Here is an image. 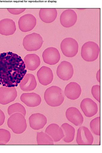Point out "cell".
Returning a JSON list of instances; mask_svg holds the SVG:
<instances>
[{
  "instance_id": "22",
  "label": "cell",
  "mask_w": 102,
  "mask_h": 153,
  "mask_svg": "<svg viewBox=\"0 0 102 153\" xmlns=\"http://www.w3.org/2000/svg\"><path fill=\"white\" fill-rule=\"evenodd\" d=\"M57 15V11L55 8H41L39 13L41 20L47 23L54 22L56 20Z\"/></svg>"
},
{
  "instance_id": "7",
  "label": "cell",
  "mask_w": 102,
  "mask_h": 153,
  "mask_svg": "<svg viewBox=\"0 0 102 153\" xmlns=\"http://www.w3.org/2000/svg\"><path fill=\"white\" fill-rule=\"evenodd\" d=\"M57 74L60 79L67 81L71 79L74 74V69L70 62L63 61L58 66Z\"/></svg>"
},
{
  "instance_id": "29",
  "label": "cell",
  "mask_w": 102,
  "mask_h": 153,
  "mask_svg": "<svg viewBox=\"0 0 102 153\" xmlns=\"http://www.w3.org/2000/svg\"><path fill=\"white\" fill-rule=\"evenodd\" d=\"M91 93L94 97L100 103V86L98 85H94L92 88Z\"/></svg>"
},
{
  "instance_id": "21",
  "label": "cell",
  "mask_w": 102,
  "mask_h": 153,
  "mask_svg": "<svg viewBox=\"0 0 102 153\" xmlns=\"http://www.w3.org/2000/svg\"><path fill=\"white\" fill-rule=\"evenodd\" d=\"M45 132L54 142L60 141L64 136L61 128L56 123H52L48 126L46 129Z\"/></svg>"
},
{
  "instance_id": "23",
  "label": "cell",
  "mask_w": 102,
  "mask_h": 153,
  "mask_svg": "<svg viewBox=\"0 0 102 153\" xmlns=\"http://www.w3.org/2000/svg\"><path fill=\"white\" fill-rule=\"evenodd\" d=\"M26 68L30 71L36 70L41 64L40 57L35 54H28L24 58Z\"/></svg>"
},
{
  "instance_id": "15",
  "label": "cell",
  "mask_w": 102,
  "mask_h": 153,
  "mask_svg": "<svg viewBox=\"0 0 102 153\" xmlns=\"http://www.w3.org/2000/svg\"><path fill=\"white\" fill-rule=\"evenodd\" d=\"M37 76L40 83L44 85L50 84L53 79V74L52 70L46 66L41 67L37 71Z\"/></svg>"
},
{
  "instance_id": "31",
  "label": "cell",
  "mask_w": 102,
  "mask_h": 153,
  "mask_svg": "<svg viewBox=\"0 0 102 153\" xmlns=\"http://www.w3.org/2000/svg\"><path fill=\"white\" fill-rule=\"evenodd\" d=\"M5 116L4 112L0 109V126L3 125L5 121Z\"/></svg>"
},
{
  "instance_id": "12",
  "label": "cell",
  "mask_w": 102,
  "mask_h": 153,
  "mask_svg": "<svg viewBox=\"0 0 102 153\" xmlns=\"http://www.w3.org/2000/svg\"><path fill=\"white\" fill-rule=\"evenodd\" d=\"M80 106L82 111L87 117H91L94 116L98 111V105L89 98H86L83 100Z\"/></svg>"
},
{
  "instance_id": "9",
  "label": "cell",
  "mask_w": 102,
  "mask_h": 153,
  "mask_svg": "<svg viewBox=\"0 0 102 153\" xmlns=\"http://www.w3.org/2000/svg\"><path fill=\"white\" fill-rule=\"evenodd\" d=\"M36 24V18L31 14H27L22 16L18 21L19 28L24 32L32 30L35 27Z\"/></svg>"
},
{
  "instance_id": "26",
  "label": "cell",
  "mask_w": 102,
  "mask_h": 153,
  "mask_svg": "<svg viewBox=\"0 0 102 153\" xmlns=\"http://www.w3.org/2000/svg\"><path fill=\"white\" fill-rule=\"evenodd\" d=\"M7 112L9 116L16 113L22 114L25 117L26 114V110L21 104L19 103H14L10 106L8 108Z\"/></svg>"
},
{
  "instance_id": "17",
  "label": "cell",
  "mask_w": 102,
  "mask_h": 153,
  "mask_svg": "<svg viewBox=\"0 0 102 153\" xmlns=\"http://www.w3.org/2000/svg\"><path fill=\"white\" fill-rule=\"evenodd\" d=\"M16 30V23L10 19H4L0 21V33L8 36L14 34Z\"/></svg>"
},
{
  "instance_id": "16",
  "label": "cell",
  "mask_w": 102,
  "mask_h": 153,
  "mask_svg": "<svg viewBox=\"0 0 102 153\" xmlns=\"http://www.w3.org/2000/svg\"><path fill=\"white\" fill-rule=\"evenodd\" d=\"M47 121L46 117L40 113L33 114L29 118L31 127L35 130L42 128L46 125Z\"/></svg>"
},
{
  "instance_id": "25",
  "label": "cell",
  "mask_w": 102,
  "mask_h": 153,
  "mask_svg": "<svg viewBox=\"0 0 102 153\" xmlns=\"http://www.w3.org/2000/svg\"><path fill=\"white\" fill-rule=\"evenodd\" d=\"M37 142L38 145H53L54 141L47 134L42 131L37 133Z\"/></svg>"
},
{
  "instance_id": "2",
  "label": "cell",
  "mask_w": 102,
  "mask_h": 153,
  "mask_svg": "<svg viewBox=\"0 0 102 153\" xmlns=\"http://www.w3.org/2000/svg\"><path fill=\"white\" fill-rule=\"evenodd\" d=\"M46 103L52 107L60 106L64 102L65 96L62 90L57 86H52L47 88L44 94Z\"/></svg>"
},
{
  "instance_id": "27",
  "label": "cell",
  "mask_w": 102,
  "mask_h": 153,
  "mask_svg": "<svg viewBox=\"0 0 102 153\" xmlns=\"http://www.w3.org/2000/svg\"><path fill=\"white\" fill-rule=\"evenodd\" d=\"M100 117L95 118L92 120L90 123V127L91 130L95 134L100 136Z\"/></svg>"
},
{
  "instance_id": "10",
  "label": "cell",
  "mask_w": 102,
  "mask_h": 153,
  "mask_svg": "<svg viewBox=\"0 0 102 153\" xmlns=\"http://www.w3.org/2000/svg\"><path fill=\"white\" fill-rule=\"evenodd\" d=\"M17 96V91L15 88H0V104L6 105L14 101Z\"/></svg>"
},
{
  "instance_id": "30",
  "label": "cell",
  "mask_w": 102,
  "mask_h": 153,
  "mask_svg": "<svg viewBox=\"0 0 102 153\" xmlns=\"http://www.w3.org/2000/svg\"><path fill=\"white\" fill-rule=\"evenodd\" d=\"M8 11L11 14L14 15H18L26 10L25 8H8Z\"/></svg>"
},
{
  "instance_id": "28",
  "label": "cell",
  "mask_w": 102,
  "mask_h": 153,
  "mask_svg": "<svg viewBox=\"0 0 102 153\" xmlns=\"http://www.w3.org/2000/svg\"><path fill=\"white\" fill-rule=\"evenodd\" d=\"M11 134L5 129H0V145H6L10 140Z\"/></svg>"
},
{
  "instance_id": "4",
  "label": "cell",
  "mask_w": 102,
  "mask_h": 153,
  "mask_svg": "<svg viewBox=\"0 0 102 153\" xmlns=\"http://www.w3.org/2000/svg\"><path fill=\"white\" fill-rule=\"evenodd\" d=\"M100 48L95 42L89 41L85 43L82 47L81 56L87 62H93L98 58Z\"/></svg>"
},
{
  "instance_id": "8",
  "label": "cell",
  "mask_w": 102,
  "mask_h": 153,
  "mask_svg": "<svg viewBox=\"0 0 102 153\" xmlns=\"http://www.w3.org/2000/svg\"><path fill=\"white\" fill-rule=\"evenodd\" d=\"M94 138L88 128L85 126L79 128L77 130L76 142L81 145H89L93 144Z\"/></svg>"
},
{
  "instance_id": "6",
  "label": "cell",
  "mask_w": 102,
  "mask_h": 153,
  "mask_svg": "<svg viewBox=\"0 0 102 153\" xmlns=\"http://www.w3.org/2000/svg\"><path fill=\"white\" fill-rule=\"evenodd\" d=\"M60 47L63 54L67 57H72L78 52L79 45L74 38H66L62 41Z\"/></svg>"
},
{
  "instance_id": "3",
  "label": "cell",
  "mask_w": 102,
  "mask_h": 153,
  "mask_svg": "<svg viewBox=\"0 0 102 153\" xmlns=\"http://www.w3.org/2000/svg\"><path fill=\"white\" fill-rule=\"evenodd\" d=\"M8 127L13 133L21 134L25 131L27 128L26 120L23 115L20 113H14L10 116L7 121Z\"/></svg>"
},
{
  "instance_id": "1",
  "label": "cell",
  "mask_w": 102,
  "mask_h": 153,
  "mask_svg": "<svg viewBox=\"0 0 102 153\" xmlns=\"http://www.w3.org/2000/svg\"><path fill=\"white\" fill-rule=\"evenodd\" d=\"M26 65L21 57L11 52L0 54V85L17 87L26 74Z\"/></svg>"
},
{
  "instance_id": "11",
  "label": "cell",
  "mask_w": 102,
  "mask_h": 153,
  "mask_svg": "<svg viewBox=\"0 0 102 153\" xmlns=\"http://www.w3.org/2000/svg\"><path fill=\"white\" fill-rule=\"evenodd\" d=\"M42 58L44 62L47 64L55 65L60 61V54L56 48L51 47L48 48L43 52Z\"/></svg>"
},
{
  "instance_id": "14",
  "label": "cell",
  "mask_w": 102,
  "mask_h": 153,
  "mask_svg": "<svg viewBox=\"0 0 102 153\" xmlns=\"http://www.w3.org/2000/svg\"><path fill=\"white\" fill-rule=\"evenodd\" d=\"M66 116L68 120L76 126L82 125L84 122V118L79 110L77 108L71 107L67 110Z\"/></svg>"
},
{
  "instance_id": "24",
  "label": "cell",
  "mask_w": 102,
  "mask_h": 153,
  "mask_svg": "<svg viewBox=\"0 0 102 153\" xmlns=\"http://www.w3.org/2000/svg\"><path fill=\"white\" fill-rule=\"evenodd\" d=\"M61 128L64 135L63 138V140L67 143L71 142L73 141L75 134L74 128L67 123L62 124Z\"/></svg>"
},
{
  "instance_id": "13",
  "label": "cell",
  "mask_w": 102,
  "mask_h": 153,
  "mask_svg": "<svg viewBox=\"0 0 102 153\" xmlns=\"http://www.w3.org/2000/svg\"><path fill=\"white\" fill-rule=\"evenodd\" d=\"M77 20L76 12L71 9H67L63 12L60 16V22L63 26L69 28L75 25Z\"/></svg>"
},
{
  "instance_id": "5",
  "label": "cell",
  "mask_w": 102,
  "mask_h": 153,
  "mask_svg": "<svg viewBox=\"0 0 102 153\" xmlns=\"http://www.w3.org/2000/svg\"><path fill=\"white\" fill-rule=\"evenodd\" d=\"M43 42L41 36L38 33H33L24 38L23 45L24 49L28 51H36L40 48Z\"/></svg>"
},
{
  "instance_id": "20",
  "label": "cell",
  "mask_w": 102,
  "mask_h": 153,
  "mask_svg": "<svg viewBox=\"0 0 102 153\" xmlns=\"http://www.w3.org/2000/svg\"><path fill=\"white\" fill-rule=\"evenodd\" d=\"M82 92L80 85L75 82L68 84L65 89V94L66 97L71 100H75L80 96Z\"/></svg>"
},
{
  "instance_id": "18",
  "label": "cell",
  "mask_w": 102,
  "mask_h": 153,
  "mask_svg": "<svg viewBox=\"0 0 102 153\" xmlns=\"http://www.w3.org/2000/svg\"><path fill=\"white\" fill-rule=\"evenodd\" d=\"M20 99L27 106L30 107L38 106L42 102L40 96L35 93H23L21 95Z\"/></svg>"
},
{
  "instance_id": "19",
  "label": "cell",
  "mask_w": 102,
  "mask_h": 153,
  "mask_svg": "<svg viewBox=\"0 0 102 153\" xmlns=\"http://www.w3.org/2000/svg\"><path fill=\"white\" fill-rule=\"evenodd\" d=\"M37 85L34 75L31 74H28L24 76L21 81L20 87L24 91H31L35 90Z\"/></svg>"
}]
</instances>
